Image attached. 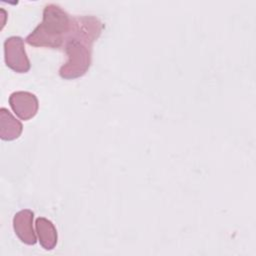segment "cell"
Returning a JSON list of instances; mask_svg holds the SVG:
<instances>
[{
  "label": "cell",
  "instance_id": "1",
  "mask_svg": "<svg viewBox=\"0 0 256 256\" xmlns=\"http://www.w3.org/2000/svg\"><path fill=\"white\" fill-rule=\"evenodd\" d=\"M103 23L95 16L72 17V27L64 44L67 61L60 67L61 78L76 79L89 70L92 62V45L99 38Z\"/></svg>",
  "mask_w": 256,
  "mask_h": 256
},
{
  "label": "cell",
  "instance_id": "2",
  "mask_svg": "<svg viewBox=\"0 0 256 256\" xmlns=\"http://www.w3.org/2000/svg\"><path fill=\"white\" fill-rule=\"evenodd\" d=\"M72 27V17L59 5L44 7L42 22L26 37L25 41L34 47L59 49L64 46Z\"/></svg>",
  "mask_w": 256,
  "mask_h": 256
},
{
  "label": "cell",
  "instance_id": "3",
  "mask_svg": "<svg viewBox=\"0 0 256 256\" xmlns=\"http://www.w3.org/2000/svg\"><path fill=\"white\" fill-rule=\"evenodd\" d=\"M4 60L7 67L17 73H26L30 70L31 64L22 37L11 36L4 41Z\"/></svg>",
  "mask_w": 256,
  "mask_h": 256
},
{
  "label": "cell",
  "instance_id": "4",
  "mask_svg": "<svg viewBox=\"0 0 256 256\" xmlns=\"http://www.w3.org/2000/svg\"><path fill=\"white\" fill-rule=\"evenodd\" d=\"M9 105L13 112L24 121L33 118L39 108V102L35 94L28 91H15L9 96Z\"/></svg>",
  "mask_w": 256,
  "mask_h": 256
},
{
  "label": "cell",
  "instance_id": "5",
  "mask_svg": "<svg viewBox=\"0 0 256 256\" xmlns=\"http://www.w3.org/2000/svg\"><path fill=\"white\" fill-rule=\"evenodd\" d=\"M34 212L30 209L18 211L13 217V228L21 242L27 245H35L37 237L33 228Z\"/></svg>",
  "mask_w": 256,
  "mask_h": 256
},
{
  "label": "cell",
  "instance_id": "6",
  "mask_svg": "<svg viewBox=\"0 0 256 256\" xmlns=\"http://www.w3.org/2000/svg\"><path fill=\"white\" fill-rule=\"evenodd\" d=\"M35 226L40 245L47 251L53 250L58 242V233L52 221L45 217H38Z\"/></svg>",
  "mask_w": 256,
  "mask_h": 256
},
{
  "label": "cell",
  "instance_id": "7",
  "mask_svg": "<svg viewBox=\"0 0 256 256\" xmlns=\"http://www.w3.org/2000/svg\"><path fill=\"white\" fill-rule=\"evenodd\" d=\"M22 131V123L8 109L2 107L0 109V138L4 141H12L17 139Z\"/></svg>",
  "mask_w": 256,
  "mask_h": 256
}]
</instances>
